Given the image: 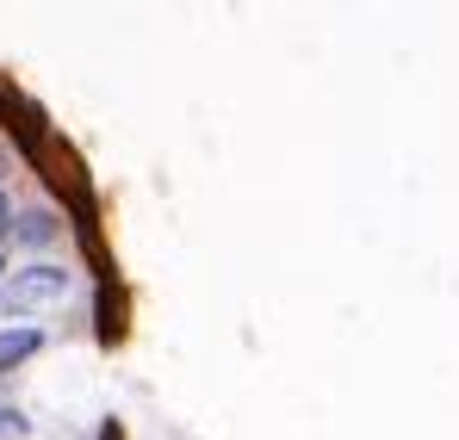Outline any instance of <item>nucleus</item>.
<instances>
[{"label":"nucleus","mask_w":459,"mask_h":440,"mask_svg":"<svg viewBox=\"0 0 459 440\" xmlns=\"http://www.w3.org/2000/svg\"><path fill=\"white\" fill-rule=\"evenodd\" d=\"M56 298H69V267H19L6 280V310L13 316H31V310H44Z\"/></svg>","instance_id":"nucleus-1"},{"label":"nucleus","mask_w":459,"mask_h":440,"mask_svg":"<svg viewBox=\"0 0 459 440\" xmlns=\"http://www.w3.org/2000/svg\"><path fill=\"white\" fill-rule=\"evenodd\" d=\"M38 348H44V335H38V329H6V335H0V372H13L19 360H31Z\"/></svg>","instance_id":"nucleus-2"},{"label":"nucleus","mask_w":459,"mask_h":440,"mask_svg":"<svg viewBox=\"0 0 459 440\" xmlns=\"http://www.w3.org/2000/svg\"><path fill=\"white\" fill-rule=\"evenodd\" d=\"M19 236L38 248V242H50V236H56V218H50V211H31V218L19 223Z\"/></svg>","instance_id":"nucleus-3"},{"label":"nucleus","mask_w":459,"mask_h":440,"mask_svg":"<svg viewBox=\"0 0 459 440\" xmlns=\"http://www.w3.org/2000/svg\"><path fill=\"white\" fill-rule=\"evenodd\" d=\"M25 435V416H13V410H0V440H19Z\"/></svg>","instance_id":"nucleus-4"},{"label":"nucleus","mask_w":459,"mask_h":440,"mask_svg":"<svg viewBox=\"0 0 459 440\" xmlns=\"http://www.w3.org/2000/svg\"><path fill=\"white\" fill-rule=\"evenodd\" d=\"M13 229V205H6V193H0V236Z\"/></svg>","instance_id":"nucleus-5"},{"label":"nucleus","mask_w":459,"mask_h":440,"mask_svg":"<svg viewBox=\"0 0 459 440\" xmlns=\"http://www.w3.org/2000/svg\"><path fill=\"white\" fill-rule=\"evenodd\" d=\"M0 280H6V261H0Z\"/></svg>","instance_id":"nucleus-6"}]
</instances>
